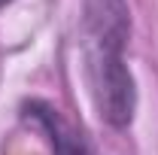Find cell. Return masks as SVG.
<instances>
[{"mask_svg":"<svg viewBox=\"0 0 158 155\" xmlns=\"http://www.w3.org/2000/svg\"><path fill=\"white\" fill-rule=\"evenodd\" d=\"M131 12L125 0H85V67L100 119L128 128L137 110L134 76L125 64Z\"/></svg>","mask_w":158,"mask_h":155,"instance_id":"cell-1","label":"cell"},{"mask_svg":"<svg viewBox=\"0 0 158 155\" xmlns=\"http://www.w3.org/2000/svg\"><path fill=\"white\" fill-rule=\"evenodd\" d=\"M24 110H27V119H34L40 128L46 131L55 155H91L88 152V143L82 140V134H76V131L58 116V110H52V107L43 103V100H31Z\"/></svg>","mask_w":158,"mask_h":155,"instance_id":"cell-2","label":"cell"},{"mask_svg":"<svg viewBox=\"0 0 158 155\" xmlns=\"http://www.w3.org/2000/svg\"><path fill=\"white\" fill-rule=\"evenodd\" d=\"M6 3H12V0H0V6H6Z\"/></svg>","mask_w":158,"mask_h":155,"instance_id":"cell-3","label":"cell"}]
</instances>
